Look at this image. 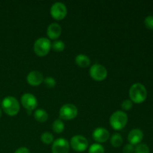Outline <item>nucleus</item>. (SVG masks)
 I'll return each mask as SVG.
<instances>
[{"instance_id": "39448f33", "label": "nucleus", "mask_w": 153, "mask_h": 153, "mask_svg": "<svg viewBox=\"0 0 153 153\" xmlns=\"http://www.w3.org/2000/svg\"><path fill=\"white\" fill-rule=\"evenodd\" d=\"M78 115V108L75 105L65 104L61 108L59 111V116L61 120H71L76 118Z\"/></svg>"}, {"instance_id": "a878e982", "label": "nucleus", "mask_w": 153, "mask_h": 153, "mask_svg": "<svg viewBox=\"0 0 153 153\" xmlns=\"http://www.w3.org/2000/svg\"><path fill=\"white\" fill-rule=\"evenodd\" d=\"M134 147L132 144H128L126 145L123 149V153H134Z\"/></svg>"}, {"instance_id": "412c9836", "label": "nucleus", "mask_w": 153, "mask_h": 153, "mask_svg": "<svg viewBox=\"0 0 153 153\" xmlns=\"http://www.w3.org/2000/svg\"><path fill=\"white\" fill-rule=\"evenodd\" d=\"M40 139H41L42 142H43V143L49 145L53 142L54 136L52 135V134H51L50 132L46 131V132H43V134H41Z\"/></svg>"}, {"instance_id": "bb28decb", "label": "nucleus", "mask_w": 153, "mask_h": 153, "mask_svg": "<svg viewBox=\"0 0 153 153\" xmlns=\"http://www.w3.org/2000/svg\"><path fill=\"white\" fill-rule=\"evenodd\" d=\"M14 153H30V151L27 147L22 146V147H19V149H16Z\"/></svg>"}, {"instance_id": "393cba45", "label": "nucleus", "mask_w": 153, "mask_h": 153, "mask_svg": "<svg viewBox=\"0 0 153 153\" xmlns=\"http://www.w3.org/2000/svg\"><path fill=\"white\" fill-rule=\"evenodd\" d=\"M144 24L147 28L153 30V16H148L145 18Z\"/></svg>"}, {"instance_id": "cd10ccee", "label": "nucleus", "mask_w": 153, "mask_h": 153, "mask_svg": "<svg viewBox=\"0 0 153 153\" xmlns=\"http://www.w3.org/2000/svg\"><path fill=\"white\" fill-rule=\"evenodd\" d=\"M1 117V108H0V118Z\"/></svg>"}, {"instance_id": "423d86ee", "label": "nucleus", "mask_w": 153, "mask_h": 153, "mask_svg": "<svg viewBox=\"0 0 153 153\" xmlns=\"http://www.w3.org/2000/svg\"><path fill=\"white\" fill-rule=\"evenodd\" d=\"M21 104L24 107V108L27 111L28 114H31L33 111L36 109L37 107V100L33 94L27 93L24 94L21 97Z\"/></svg>"}, {"instance_id": "f3484780", "label": "nucleus", "mask_w": 153, "mask_h": 153, "mask_svg": "<svg viewBox=\"0 0 153 153\" xmlns=\"http://www.w3.org/2000/svg\"><path fill=\"white\" fill-rule=\"evenodd\" d=\"M123 140V137L121 136L120 134L119 133H114L113 135L111 137V144L114 146V147H120L122 145Z\"/></svg>"}, {"instance_id": "7ed1b4c3", "label": "nucleus", "mask_w": 153, "mask_h": 153, "mask_svg": "<svg viewBox=\"0 0 153 153\" xmlns=\"http://www.w3.org/2000/svg\"><path fill=\"white\" fill-rule=\"evenodd\" d=\"M109 123L113 129L119 131L126 126L128 123V116L123 111H117L110 117Z\"/></svg>"}, {"instance_id": "5701e85b", "label": "nucleus", "mask_w": 153, "mask_h": 153, "mask_svg": "<svg viewBox=\"0 0 153 153\" xmlns=\"http://www.w3.org/2000/svg\"><path fill=\"white\" fill-rule=\"evenodd\" d=\"M43 82L44 83L45 86L47 87L48 88H53L56 85V81L53 77H51V76L43 79Z\"/></svg>"}, {"instance_id": "9b49d317", "label": "nucleus", "mask_w": 153, "mask_h": 153, "mask_svg": "<svg viewBox=\"0 0 153 153\" xmlns=\"http://www.w3.org/2000/svg\"><path fill=\"white\" fill-rule=\"evenodd\" d=\"M92 137L97 143H105L110 137V133L106 128L100 127L97 128L93 131Z\"/></svg>"}, {"instance_id": "a211bd4d", "label": "nucleus", "mask_w": 153, "mask_h": 153, "mask_svg": "<svg viewBox=\"0 0 153 153\" xmlns=\"http://www.w3.org/2000/svg\"><path fill=\"white\" fill-rule=\"evenodd\" d=\"M52 128L57 134H61L64 129V123L61 119L55 120L52 126Z\"/></svg>"}, {"instance_id": "b1692460", "label": "nucleus", "mask_w": 153, "mask_h": 153, "mask_svg": "<svg viewBox=\"0 0 153 153\" xmlns=\"http://www.w3.org/2000/svg\"><path fill=\"white\" fill-rule=\"evenodd\" d=\"M122 109L124 111H129L132 108L133 102L130 100H126L121 104Z\"/></svg>"}, {"instance_id": "4468645a", "label": "nucleus", "mask_w": 153, "mask_h": 153, "mask_svg": "<svg viewBox=\"0 0 153 153\" xmlns=\"http://www.w3.org/2000/svg\"><path fill=\"white\" fill-rule=\"evenodd\" d=\"M61 27L59 24L56 23V22H52L50 25L48 26L46 32H47L48 37L51 40H56L58 37L61 36Z\"/></svg>"}, {"instance_id": "4be33fe9", "label": "nucleus", "mask_w": 153, "mask_h": 153, "mask_svg": "<svg viewBox=\"0 0 153 153\" xmlns=\"http://www.w3.org/2000/svg\"><path fill=\"white\" fill-rule=\"evenodd\" d=\"M134 153H149V148L145 143H139L134 148Z\"/></svg>"}, {"instance_id": "dca6fc26", "label": "nucleus", "mask_w": 153, "mask_h": 153, "mask_svg": "<svg viewBox=\"0 0 153 153\" xmlns=\"http://www.w3.org/2000/svg\"><path fill=\"white\" fill-rule=\"evenodd\" d=\"M34 117L37 122L39 123H44L46 122V120L49 118V115H48V113L43 109H37L35 110L34 113Z\"/></svg>"}, {"instance_id": "f8f14e48", "label": "nucleus", "mask_w": 153, "mask_h": 153, "mask_svg": "<svg viewBox=\"0 0 153 153\" xmlns=\"http://www.w3.org/2000/svg\"><path fill=\"white\" fill-rule=\"evenodd\" d=\"M43 76L40 72L37 70H33L30 72L26 77V81L31 86L36 87L40 85L43 81Z\"/></svg>"}, {"instance_id": "9d476101", "label": "nucleus", "mask_w": 153, "mask_h": 153, "mask_svg": "<svg viewBox=\"0 0 153 153\" xmlns=\"http://www.w3.org/2000/svg\"><path fill=\"white\" fill-rule=\"evenodd\" d=\"M70 143L66 139L58 138L52 143V153H69Z\"/></svg>"}, {"instance_id": "2eb2a0df", "label": "nucleus", "mask_w": 153, "mask_h": 153, "mask_svg": "<svg viewBox=\"0 0 153 153\" xmlns=\"http://www.w3.org/2000/svg\"><path fill=\"white\" fill-rule=\"evenodd\" d=\"M75 62L79 67H88L91 65V59L87 55L79 54L75 58Z\"/></svg>"}, {"instance_id": "ddd939ff", "label": "nucleus", "mask_w": 153, "mask_h": 153, "mask_svg": "<svg viewBox=\"0 0 153 153\" xmlns=\"http://www.w3.org/2000/svg\"><path fill=\"white\" fill-rule=\"evenodd\" d=\"M143 138V133L139 128H134L128 134V140L130 144L137 145L140 143Z\"/></svg>"}, {"instance_id": "f03ea898", "label": "nucleus", "mask_w": 153, "mask_h": 153, "mask_svg": "<svg viewBox=\"0 0 153 153\" xmlns=\"http://www.w3.org/2000/svg\"><path fill=\"white\" fill-rule=\"evenodd\" d=\"M1 107L4 113L10 117L16 116L20 109L18 100L15 97L10 96L3 99L1 102Z\"/></svg>"}, {"instance_id": "6e6552de", "label": "nucleus", "mask_w": 153, "mask_h": 153, "mask_svg": "<svg viewBox=\"0 0 153 153\" xmlns=\"http://www.w3.org/2000/svg\"><path fill=\"white\" fill-rule=\"evenodd\" d=\"M90 76L94 80L97 81V82H102L107 77V69L101 64H94L90 69Z\"/></svg>"}, {"instance_id": "1a4fd4ad", "label": "nucleus", "mask_w": 153, "mask_h": 153, "mask_svg": "<svg viewBox=\"0 0 153 153\" xmlns=\"http://www.w3.org/2000/svg\"><path fill=\"white\" fill-rule=\"evenodd\" d=\"M67 9L65 4L62 2H55L50 8V14L56 20H62L66 17Z\"/></svg>"}, {"instance_id": "6ab92c4d", "label": "nucleus", "mask_w": 153, "mask_h": 153, "mask_svg": "<svg viewBox=\"0 0 153 153\" xmlns=\"http://www.w3.org/2000/svg\"><path fill=\"white\" fill-rule=\"evenodd\" d=\"M52 49L57 52H62L65 49V44L62 40H56L52 43Z\"/></svg>"}, {"instance_id": "aec40b11", "label": "nucleus", "mask_w": 153, "mask_h": 153, "mask_svg": "<svg viewBox=\"0 0 153 153\" xmlns=\"http://www.w3.org/2000/svg\"><path fill=\"white\" fill-rule=\"evenodd\" d=\"M88 153H105V149L100 143H94L89 147Z\"/></svg>"}, {"instance_id": "20e7f679", "label": "nucleus", "mask_w": 153, "mask_h": 153, "mask_svg": "<svg viewBox=\"0 0 153 153\" xmlns=\"http://www.w3.org/2000/svg\"><path fill=\"white\" fill-rule=\"evenodd\" d=\"M52 49V43L46 37L38 38L34 43V52L37 56L44 57Z\"/></svg>"}, {"instance_id": "0eeeda50", "label": "nucleus", "mask_w": 153, "mask_h": 153, "mask_svg": "<svg viewBox=\"0 0 153 153\" xmlns=\"http://www.w3.org/2000/svg\"><path fill=\"white\" fill-rule=\"evenodd\" d=\"M70 146L76 152H85L88 147V140L84 136L78 134L72 137Z\"/></svg>"}, {"instance_id": "f257e3e1", "label": "nucleus", "mask_w": 153, "mask_h": 153, "mask_svg": "<svg viewBox=\"0 0 153 153\" xmlns=\"http://www.w3.org/2000/svg\"><path fill=\"white\" fill-rule=\"evenodd\" d=\"M130 100L136 104L143 102L147 97V91L144 85L140 83H134L129 89Z\"/></svg>"}]
</instances>
